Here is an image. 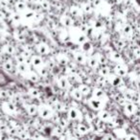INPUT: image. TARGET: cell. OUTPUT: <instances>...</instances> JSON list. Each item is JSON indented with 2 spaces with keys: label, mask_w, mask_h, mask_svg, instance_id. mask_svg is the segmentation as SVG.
<instances>
[{
  "label": "cell",
  "mask_w": 140,
  "mask_h": 140,
  "mask_svg": "<svg viewBox=\"0 0 140 140\" xmlns=\"http://www.w3.org/2000/svg\"><path fill=\"white\" fill-rule=\"evenodd\" d=\"M114 71H115V74L120 77H124V76L127 75L128 73V67L125 64L122 63H118V64L114 67Z\"/></svg>",
  "instance_id": "6da1fadb"
},
{
  "label": "cell",
  "mask_w": 140,
  "mask_h": 140,
  "mask_svg": "<svg viewBox=\"0 0 140 140\" xmlns=\"http://www.w3.org/2000/svg\"><path fill=\"white\" fill-rule=\"evenodd\" d=\"M136 111H137V106L133 103H128L125 105V113H127L128 115H132Z\"/></svg>",
  "instance_id": "7a4b0ae2"
},
{
  "label": "cell",
  "mask_w": 140,
  "mask_h": 140,
  "mask_svg": "<svg viewBox=\"0 0 140 140\" xmlns=\"http://www.w3.org/2000/svg\"><path fill=\"white\" fill-rule=\"evenodd\" d=\"M54 113H52V110L48 108H43V109H40V116L42 118H45V119H49L51 118V116H53Z\"/></svg>",
  "instance_id": "3957f363"
},
{
  "label": "cell",
  "mask_w": 140,
  "mask_h": 140,
  "mask_svg": "<svg viewBox=\"0 0 140 140\" xmlns=\"http://www.w3.org/2000/svg\"><path fill=\"white\" fill-rule=\"evenodd\" d=\"M90 106H92L93 109H96V110H100L103 106V104L100 99L97 98V100H91L90 101Z\"/></svg>",
  "instance_id": "277c9868"
},
{
  "label": "cell",
  "mask_w": 140,
  "mask_h": 140,
  "mask_svg": "<svg viewBox=\"0 0 140 140\" xmlns=\"http://www.w3.org/2000/svg\"><path fill=\"white\" fill-rule=\"evenodd\" d=\"M110 83H111V85H112V86H120L123 82H122V79H121V77H120V76H118V75H116V76H113V77H112L111 81H110Z\"/></svg>",
  "instance_id": "5b68a950"
},
{
  "label": "cell",
  "mask_w": 140,
  "mask_h": 140,
  "mask_svg": "<svg viewBox=\"0 0 140 140\" xmlns=\"http://www.w3.org/2000/svg\"><path fill=\"white\" fill-rule=\"evenodd\" d=\"M98 116L103 121H109L110 119V115H109V113L106 110H101V111L99 112Z\"/></svg>",
  "instance_id": "8992f818"
},
{
  "label": "cell",
  "mask_w": 140,
  "mask_h": 140,
  "mask_svg": "<svg viewBox=\"0 0 140 140\" xmlns=\"http://www.w3.org/2000/svg\"><path fill=\"white\" fill-rule=\"evenodd\" d=\"M94 96L96 97V98H98V99H103V98H105L106 97V94H105V92L102 89H99V88H97V89H95L94 90Z\"/></svg>",
  "instance_id": "52a82bcc"
},
{
  "label": "cell",
  "mask_w": 140,
  "mask_h": 140,
  "mask_svg": "<svg viewBox=\"0 0 140 140\" xmlns=\"http://www.w3.org/2000/svg\"><path fill=\"white\" fill-rule=\"evenodd\" d=\"M79 113H80L79 110L76 109H71L69 111H68V115H69V117L71 118V119H77V118H78Z\"/></svg>",
  "instance_id": "ba28073f"
},
{
  "label": "cell",
  "mask_w": 140,
  "mask_h": 140,
  "mask_svg": "<svg viewBox=\"0 0 140 140\" xmlns=\"http://www.w3.org/2000/svg\"><path fill=\"white\" fill-rule=\"evenodd\" d=\"M111 58H112V60H116V62H122L123 60L121 55H120L119 53H117V52L111 53Z\"/></svg>",
  "instance_id": "9c48e42d"
},
{
  "label": "cell",
  "mask_w": 140,
  "mask_h": 140,
  "mask_svg": "<svg viewBox=\"0 0 140 140\" xmlns=\"http://www.w3.org/2000/svg\"><path fill=\"white\" fill-rule=\"evenodd\" d=\"M98 63H99V60L96 58H91L90 60H89V65H90L91 67H96L97 65H98Z\"/></svg>",
  "instance_id": "30bf717a"
},
{
  "label": "cell",
  "mask_w": 140,
  "mask_h": 140,
  "mask_svg": "<svg viewBox=\"0 0 140 140\" xmlns=\"http://www.w3.org/2000/svg\"><path fill=\"white\" fill-rule=\"evenodd\" d=\"M28 112L31 115H34L38 112V108L36 106H28Z\"/></svg>",
  "instance_id": "8fae6325"
},
{
  "label": "cell",
  "mask_w": 140,
  "mask_h": 140,
  "mask_svg": "<svg viewBox=\"0 0 140 140\" xmlns=\"http://www.w3.org/2000/svg\"><path fill=\"white\" fill-rule=\"evenodd\" d=\"M33 64L35 65V66H39V65L41 64L42 62H41V59L39 57H34V59H33Z\"/></svg>",
  "instance_id": "7c38bea8"
},
{
  "label": "cell",
  "mask_w": 140,
  "mask_h": 140,
  "mask_svg": "<svg viewBox=\"0 0 140 140\" xmlns=\"http://www.w3.org/2000/svg\"><path fill=\"white\" fill-rule=\"evenodd\" d=\"M59 85H60V87L65 88L66 86H68V82H67V80H66V79L62 78L60 80V82H59Z\"/></svg>",
  "instance_id": "4fadbf2b"
},
{
  "label": "cell",
  "mask_w": 140,
  "mask_h": 140,
  "mask_svg": "<svg viewBox=\"0 0 140 140\" xmlns=\"http://www.w3.org/2000/svg\"><path fill=\"white\" fill-rule=\"evenodd\" d=\"M123 32H124L125 34L126 35H130V34H132V27L129 25V24H126L124 26V28H123Z\"/></svg>",
  "instance_id": "5bb4252c"
},
{
  "label": "cell",
  "mask_w": 140,
  "mask_h": 140,
  "mask_svg": "<svg viewBox=\"0 0 140 140\" xmlns=\"http://www.w3.org/2000/svg\"><path fill=\"white\" fill-rule=\"evenodd\" d=\"M75 58H76V60H77L79 63H81V64H83V63H85V57H83V55L77 54Z\"/></svg>",
  "instance_id": "9a60e30c"
},
{
  "label": "cell",
  "mask_w": 140,
  "mask_h": 140,
  "mask_svg": "<svg viewBox=\"0 0 140 140\" xmlns=\"http://www.w3.org/2000/svg\"><path fill=\"white\" fill-rule=\"evenodd\" d=\"M89 87H88L87 86H81V87H80V91L82 92V93L83 94V95H86V94L89 92Z\"/></svg>",
  "instance_id": "2e32d148"
},
{
  "label": "cell",
  "mask_w": 140,
  "mask_h": 140,
  "mask_svg": "<svg viewBox=\"0 0 140 140\" xmlns=\"http://www.w3.org/2000/svg\"><path fill=\"white\" fill-rule=\"evenodd\" d=\"M39 52L41 53V54L47 53V52H48V47H47L45 44H41V45L39 47Z\"/></svg>",
  "instance_id": "e0dca14e"
},
{
  "label": "cell",
  "mask_w": 140,
  "mask_h": 140,
  "mask_svg": "<svg viewBox=\"0 0 140 140\" xmlns=\"http://www.w3.org/2000/svg\"><path fill=\"white\" fill-rule=\"evenodd\" d=\"M132 53H133V55H134L137 59H140V47L139 46L134 47L133 50H132Z\"/></svg>",
  "instance_id": "ac0fdd59"
},
{
  "label": "cell",
  "mask_w": 140,
  "mask_h": 140,
  "mask_svg": "<svg viewBox=\"0 0 140 140\" xmlns=\"http://www.w3.org/2000/svg\"><path fill=\"white\" fill-rule=\"evenodd\" d=\"M29 80L32 81V82H34V83H36V82H39V77L36 74H35V73H33L30 77H29Z\"/></svg>",
  "instance_id": "d6986e66"
},
{
  "label": "cell",
  "mask_w": 140,
  "mask_h": 140,
  "mask_svg": "<svg viewBox=\"0 0 140 140\" xmlns=\"http://www.w3.org/2000/svg\"><path fill=\"white\" fill-rule=\"evenodd\" d=\"M29 93H30V95H32L33 97H38L39 95V91L38 90V89L32 88L31 90H29Z\"/></svg>",
  "instance_id": "ffe728a7"
},
{
  "label": "cell",
  "mask_w": 140,
  "mask_h": 140,
  "mask_svg": "<svg viewBox=\"0 0 140 140\" xmlns=\"http://www.w3.org/2000/svg\"><path fill=\"white\" fill-rule=\"evenodd\" d=\"M73 96L75 97L77 100H81L82 97H83V93H82V92H79V91H77V90H74V92H73Z\"/></svg>",
  "instance_id": "44dd1931"
},
{
  "label": "cell",
  "mask_w": 140,
  "mask_h": 140,
  "mask_svg": "<svg viewBox=\"0 0 140 140\" xmlns=\"http://www.w3.org/2000/svg\"><path fill=\"white\" fill-rule=\"evenodd\" d=\"M100 74H101L103 77H105V76H108L109 74V68H106V67H104V68H102L101 71H100Z\"/></svg>",
  "instance_id": "7402d4cb"
},
{
  "label": "cell",
  "mask_w": 140,
  "mask_h": 140,
  "mask_svg": "<svg viewBox=\"0 0 140 140\" xmlns=\"http://www.w3.org/2000/svg\"><path fill=\"white\" fill-rule=\"evenodd\" d=\"M87 129H86V126H83V125H80L79 126V132H82V133H86L87 132Z\"/></svg>",
  "instance_id": "603a6c76"
},
{
  "label": "cell",
  "mask_w": 140,
  "mask_h": 140,
  "mask_svg": "<svg viewBox=\"0 0 140 140\" xmlns=\"http://www.w3.org/2000/svg\"><path fill=\"white\" fill-rule=\"evenodd\" d=\"M63 19L65 20V22H63V24H64V25H66V26H70V25L72 24V20H71V18L67 17V16H65Z\"/></svg>",
  "instance_id": "cb8c5ba5"
},
{
  "label": "cell",
  "mask_w": 140,
  "mask_h": 140,
  "mask_svg": "<svg viewBox=\"0 0 140 140\" xmlns=\"http://www.w3.org/2000/svg\"><path fill=\"white\" fill-rule=\"evenodd\" d=\"M16 8L19 9V10H24L25 9V4L23 2H18L16 4Z\"/></svg>",
  "instance_id": "d4e9b609"
},
{
  "label": "cell",
  "mask_w": 140,
  "mask_h": 140,
  "mask_svg": "<svg viewBox=\"0 0 140 140\" xmlns=\"http://www.w3.org/2000/svg\"><path fill=\"white\" fill-rule=\"evenodd\" d=\"M125 138H127V139H138V136L134 134H128L125 136Z\"/></svg>",
  "instance_id": "484cf974"
},
{
  "label": "cell",
  "mask_w": 140,
  "mask_h": 140,
  "mask_svg": "<svg viewBox=\"0 0 140 140\" xmlns=\"http://www.w3.org/2000/svg\"><path fill=\"white\" fill-rule=\"evenodd\" d=\"M4 66H5V68L8 70V71L12 70V67H13V65H12V63H11V62H6L5 64H4Z\"/></svg>",
  "instance_id": "4316f807"
},
{
  "label": "cell",
  "mask_w": 140,
  "mask_h": 140,
  "mask_svg": "<svg viewBox=\"0 0 140 140\" xmlns=\"http://www.w3.org/2000/svg\"><path fill=\"white\" fill-rule=\"evenodd\" d=\"M42 7L45 8L46 10H48L49 9V3H48V1H42Z\"/></svg>",
  "instance_id": "83f0119b"
},
{
  "label": "cell",
  "mask_w": 140,
  "mask_h": 140,
  "mask_svg": "<svg viewBox=\"0 0 140 140\" xmlns=\"http://www.w3.org/2000/svg\"><path fill=\"white\" fill-rule=\"evenodd\" d=\"M125 46V43L122 41V40H118V42H117V47H119L120 49H122L123 47Z\"/></svg>",
  "instance_id": "f1b7e54d"
},
{
  "label": "cell",
  "mask_w": 140,
  "mask_h": 140,
  "mask_svg": "<svg viewBox=\"0 0 140 140\" xmlns=\"http://www.w3.org/2000/svg\"><path fill=\"white\" fill-rule=\"evenodd\" d=\"M85 11H86V13H90L91 11H92V8L89 5H86L85 6Z\"/></svg>",
  "instance_id": "f546056e"
},
{
  "label": "cell",
  "mask_w": 140,
  "mask_h": 140,
  "mask_svg": "<svg viewBox=\"0 0 140 140\" xmlns=\"http://www.w3.org/2000/svg\"><path fill=\"white\" fill-rule=\"evenodd\" d=\"M7 48H8V49H7V52L10 53V54H12V53L15 52V48H13V47H12V46H8V47H7Z\"/></svg>",
  "instance_id": "4dcf8cb0"
},
{
  "label": "cell",
  "mask_w": 140,
  "mask_h": 140,
  "mask_svg": "<svg viewBox=\"0 0 140 140\" xmlns=\"http://www.w3.org/2000/svg\"><path fill=\"white\" fill-rule=\"evenodd\" d=\"M39 74L41 76H45V75H47V71H46V69L45 68H42L40 71H39Z\"/></svg>",
  "instance_id": "1f68e13d"
}]
</instances>
